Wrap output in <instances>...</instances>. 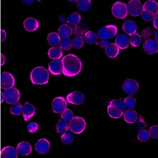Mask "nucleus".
<instances>
[{
	"mask_svg": "<svg viewBox=\"0 0 158 158\" xmlns=\"http://www.w3.org/2000/svg\"><path fill=\"white\" fill-rule=\"evenodd\" d=\"M36 108L29 102H25L22 106V114L25 121H28L35 115Z\"/></svg>",
	"mask_w": 158,
	"mask_h": 158,
	"instance_id": "13",
	"label": "nucleus"
},
{
	"mask_svg": "<svg viewBox=\"0 0 158 158\" xmlns=\"http://www.w3.org/2000/svg\"><path fill=\"white\" fill-rule=\"evenodd\" d=\"M68 102L67 100L61 97H56L53 99L52 103V109L54 113H61L67 107Z\"/></svg>",
	"mask_w": 158,
	"mask_h": 158,
	"instance_id": "10",
	"label": "nucleus"
},
{
	"mask_svg": "<svg viewBox=\"0 0 158 158\" xmlns=\"http://www.w3.org/2000/svg\"><path fill=\"white\" fill-rule=\"evenodd\" d=\"M50 142L46 139L38 140L35 144V149L39 154L44 155L48 152L50 148Z\"/></svg>",
	"mask_w": 158,
	"mask_h": 158,
	"instance_id": "12",
	"label": "nucleus"
},
{
	"mask_svg": "<svg viewBox=\"0 0 158 158\" xmlns=\"http://www.w3.org/2000/svg\"><path fill=\"white\" fill-rule=\"evenodd\" d=\"M10 110L13 115H20L22 111V106L19 102L15 103L14 104H12Z\"/></svg>",
	"mask_w": 158,
	"mask_h": 158,
	"instance_id": "37",
	"label": "nucleus"
},
{
	"mask_svg": "<svg viewBox=\"0 0 158 158\" xmlns=\"http://www.w3.org/2000/svg\"><path fill=\"white\" fill-rule=\"evenodd\" d=\"M143 49L149 55L156 54L158 51V42L152 39L146 40L143 43Z\"/></svg>",
	"mask_w": 158,
	"mask_h": 158,
	"instance_id": "14",
	"label": "nucleus"
},
{
	"mask_svg": "<svg viewBox=\"0 0 158 158\" xmlns=\"http://www.w3.org/2000/svg\"><path fill=\"white\" fill-rule=\"evenodd\" d=\"M158 16L156 17V18L154 19V20H153V27H154L155 29H156V30L158 29Z\"/></svg>",
	"mask_w": 158,
	"mask_h": 158,
	"instance_id": "49",
	"label": "nucleus"
},
{
	"mask_svg": "<svg viewBox=\"0 0 158 158\" xmlns=\"http://www.w3.org/2000/svg\"><path fill=\"white\" fill-rule=\"evenodd\" d=\"M128 12L133 16H139L142 11V4L138 0L130 1L127 5Z\"/></svg>",
	"mask_w": 158,
	"mask_h": 158,
	"instance_id": "9",
	"label": "nucleus"
},
{
	"mask_svg": "<svg viewBox=\"0 0 158 158\" xmlns=\"http://www.w3.org/2000/svg\"><path fill=\"white\" fill-rule=\"evenodd\" d=\"M57 133H65L69 129V122L63 119H60L56 125Z\"/></svg>",
	"mask_w": 158,
	"mask_h": 158,
	"instance_id": "29",
	"label": "nucleus"
},
{
	"mask_svg": "<svg viewBox=\"0 0 158 158\" xmlns=\"http://www.w3.org/2000/svg\"><path fill=\"white\" fill-rule=\"evenodd\" d=\"M158 31H156V32H155V35H154V38L155 39V41H156L157 42H158Z\"/></svg>",
	"mask_w": 158,
	"mask_h": 158,
	"instance_id": "51",
	"label": "nucleus"
},
{
	"mask_svg": "<svg viewBox=\"0 0 158 158\" xmlns=\"http://www.w3.org/2000/svg\"><path fill=\"white\" fill-rule=\"evenodd\" d=\"M109 104H111L113 106H115L116 108H118V109L120 110L121 111L124 113L125 112V106H124V103L122 101L119 100V99H115L112 100Z\"/></svg>",
	"mask_w": 158,
	"mask_h": 158,
	"instance_id": "42",
	"label": "nucleus"
},
{
	"mask_svg": "<svg viewBox=\"0 0 158 158\" xmlns=\"http://www.w3.org/2000/svg\"><path fill=\"white\" fill-rule=\"evenodd\" d=\"M27 130L31 133H34L36 132L39 129V126L36 122H31L27 124Z\"/></svg>",
	"mask_w": 158,
	"mask_h": 158,
	"instance_id": "45",
	"label": "nucleus"
},
{
	"mask_svg": "<svg viewBox=\"0 0 158 158\" xmlns=\"http://www.w3.org/2000/svg\"><path fill=\"white\" fill-rule=\"evenodd\" d=\"M85 40L86 43L89 44H98V41L99 40V38L97 34L91 31H87L85 34Z\"/></svg>",
	"mask_w": 158,
	"mask_h": 158,
	"instance_id": "26",
	"label": "nucleus"
},
{
	"mask_svg": "<svg viewBox=\"0 0 158 158\" xmlns=\"http://www.w3.org/2000/svg\"><path fill=\"white\" fill-rule=\"evenodd\" d=\"M23 26L25 30L31 32L36 31L39 28V23L35 19L30 17L24 21Z\"/></svg>",
	"mask_w": 158,
	"mask_h": 158,
	"instance_id": "17",
	"label": "nucleus"
},
{
	"mask_svg": "<svg viewBox=\"0 0 158 158\" xmlns=\"http://www.w3.org/2000/svg\"><path fill=\"white\" fill-rule=\"evenodd\" d=\"M4 100H5L4 94L2 92H1V103L3 102Z\"/></svg>",
	"mask_w": 158,
	"mask_h": 158,
	"instance_id": "50",
	"label": "nucleus"
},
{
	"mask_svg": "<svg viewBox=\"0 0 158 158\" xmlns=\"http://www.w3.org/2000/svg\"><path fill=\"white\" fill-rule=\"evenodd\" d=\"M1 158H18V152L15 148L6 146L1 150Z\"/></svg>",
	"mask_w": 158,
	"mask_h": 158,
	"instance_id": "18",
	"label": "nucleus"
},
{
	"mask_svg": "<svg viewBox=\"0 0 158 158\" xmlns=\"http://www.w3.org/2000/svg\"><path fill=\"white\" fill-rule=\"evenodd\" d=\"M4 98L6 102L9 104H13L18 102L20 99V92L15 88H11L6 90L4 92Z\"/></svg>",
	"mask_w": 158,
	"mask_h": 158,
	"instance_id": "7",
	"label": "nucleus"
},
{
	"mask_svg": "<svg viewBox=\"0 0 158 158\" xmlns=\"http://www.w3.org/2000/svg\"><path fill=\"white\" fill-rule=\"evenodd\" d=\"M115 44L119 49H127L129 45V38L124 34H118L115 37Z\"/></svg>",
	"mask_w": 158,
	"mask_h": 158,
	"instance_id": "20",
	"label": "nucleus"
},
{
	"mask_svg": "<svg viewBox=\"0 0 158 158\" xmlns=\"http://www.w3.org/2000/svg\"><path fill=\"white\" fill-rule=\"evenodd\" d=\"M15 85L14 77L9 72H4L1 75V88L7 90L13 88Z\"/></svg>",
	"mask_w": 158,
	"mask_h": 158,
	"instance_id": "8",
	"label": "nucleus"
},
{
	"mask_svg": "<svg viewBox=\"0 0 158 158\" xmlns=\"http://www.w3.org/2000/svg\"><path fill=\"white\" fill-rule=\"evenodd\" d=\"M67 101L70 104L80 105L84 102L85 97L80 92L74 91L67 95Z\"/></svg>",
	"mask_w": 158,
	"mask_h": 158,
	"instance_id": "11",
	"label": "nucleus"
},
{
	"mask_svg": "<svg viewBox=\"0 0 158 158\" xmlns=\"http://www.w3.org/2000/svg\"><path fill=\"white\" fill-rule=\"evenodd\" d=\"M129 40L131 46L137 47H139L142 42V38L138 33H135L131 35Z\"/></svg>",
	"mask_w": 158,
	"mask_h": 158,
	"instance_id": "33",
	"label": "nucleus"
},
{
	"mask_svg": "<svg viewBox=\"0 0 158 158\" xmlns=\"http://www.w3.org/2000/svg\"><path fill=\"white\" fill-rule=\"evenodd\" d=\"M74 113L71 110L66 108L64 110H63L61 113V118L64 120L68 122H70V121L73 118Z\"/></svg>",
	"mask_w": 158,
	"mask_h": 158,
	"instance_id": "36",
	"label": "nucleus"
},
{
	"mask_svg": "<svg viewBox=\"0 0 158 158\" xmlns=\"http://www.w3.org/2000/svg\"><path fill=\"white\" fill-rule=\"evenodd\" d=\"M92 1L90 0H79L77 1V8L82 11H88L91 9Z\"/></svg>",
	"mask_w": 158,
	"mask_h": 158,
	"instance_id": "31",
	"label": "nucleus"
},
{
	"mask_svg": "<svg viewBox=\"0 0 158 158\" xmlns=\"http://www.w3.org/2000/svg\"><path fill=\"white\" fill-rule=\"evenodd\" d=\"M108 113L110 117L113 118H120L124 113L115 106L110 104H109L108 106Z\"/></svg>",
	"mask_w": 158,
	"mask_h": 158,
	"instance_id": "27",
	"label": "nucleus"
},
{
	"mask_svg": "<svg viewBox=\"0 0 158 158\" xmlns=\"http://www.w3.org/2000/svg\"><path fill=\"white\" fill-rule=\"evenodd\" d=\"M47 40L51 46L54 47L57 46L61 41L60 36H59L58 33L56 32L49 33L48 35Z\"/></svg>",
	"mask_w": 158,
	"mask_h": 158,
	"instance_id": "28",
	"label": "nucleus"
},
{
	"mask_svg": "<svg viewBox=\"0 0 158 158\" xmlns=\"http://www.w3.org/2000/svg\"><path fill=\"white\" fill-rule=\"evenodd\" d=\"M81 20V16L79 13H72L69 15L68 18V22L70 25L76 27L79 25Z\"/></svg>",
	"mask_w": 158,
	"mask_h": 158,
	"instance_id": "30",
	"label": "nucleus"
},
{
	"mask_svg": "<svg viewBox=\"0 0 158 158\" xmlns=\"http://www.w3.org/2000/svg\"><path fill=\"white\" fill-rule=\"evenodd\" d=\"M118 33V28L114 25H109L101 27L98 31V36L101 39L108 40L113 38Z\"/></svg>",
	"mask_w": 158,
	"mask_h": 158,
	"instance_id": "5",
	"label": "nucleus"
},
{
	"mask_svg": "<svg viewBox=\"0 0 158 158\" xmlns=\"http://www.w3.org/2000/svg\"><path fill=\"white\" fill-rule=\"evenodd\" d=\"M112 13L113 16L118 19H124L128 15L127 6L125 3L116 2L112 7Z\"/></svg>",
	"mask_w": 158,
	"mask_h": 158,
	"instance_id": "4",
	"label": "nucleus"
},
{
	"mask_svg": "<svg viewBox=\"0 0 158 158\" xmlns=\"http://www.w3.org/2000/svg\"><path fill=\"white\" fill-rule=\"evenodd\" d=\"M123 115L124 121L129 124H133L137 121L138 118V114L135 110H128L124 112Z\"/></svg>",
	"mask_w": 158,
	"mask_h": 158,
	"instance_id": "22",
	"label": "nucleus"
},
{
	"mask_svg": "<svg viewBox=\"0 0 158 158\" xmlns=\"http://www.w3.org/2000/svg\"><path fill=\"white\" fill-rule=\"evenodd\" d=\"M149 135L150 137L152 138L157 139L158 138V126H153L149 129Z\"/></svg>",
	"mask_w": 158,
	"mask_h": 158,
	"instance_id": "44",
	"label": "nucleus"
},
{
	"mask_svg": "<svg viewBox=\"0 0 158 158\" xmlns=\"http://www.w3.org/2000/svg\"><path fill=\"white\" fill-rule=\"evenodd\" d=\"M1 42L4 41L6 40V33L5 31L3 30H1Z\"/></svg>",
	"mask_w": 158,
	"mask_h": 158,
	"instance_id": "47",
	"label": "nucleus"
},
{
	"mask_svg": "<svg viewBox=\"0 0 158 158\" xmlns=\"http://www.w3.org/2000/svg\"><path fill=\"white\" fill-rule=\"evenodd\" d=\"M49 70L52 75H61L62 73V65L60 60H53L49 64Z\"/></svg>",
	"mask_w": 158,
	"mask_h": 158,
	"instance_id": "15",
	"label": "nucleus"
},
{
	"mask_svg": "<svg viewBox=\"0 0 158 158\" xmlns=\"http://www.w3.org/2000/svg\"><path fill=\"white\" fill-rule=\"evenodd\" d=\"M62 73L64 76L72 77L81 72L82 63L81 60L74 54H68L63 56L62 61Z\"/></svg>",
	"mask_w": 158,
	"mask_h": 158,
	"instance_id": "1",
	"label": "nucleus"
},
{
	"mask_svg": "<svg viewBox=\"0 0 158 158\" xmlns=\"http://www.w3.org/2000/svg\"><path fill=\"white\" fill-rule=\"evenodd\" d=\"M109 44V41L106 39L101 40L99 43L100 47L102 49H106Z\"/></svg>",
	"mask_w": 158,
	"mask_h": 158,
	"instance_id": "46",
	"label": "nucleus"
},
{
	"mask_svg": "<svg viewBox=\"0 0 158 158\" xmlns=\"http://www.w3.org/2000/svg\"><path fill=\"white\" fill-rule=\"evenodd\" d=\"M88 31V25L85 23H82L77 25L74 29V34L77 36H82L85 33Z\"/></svg>",
	"mask_w": 158,
	"mask_h": 158,
	"instance_id": "32",
	"label": "nucleus"
},
{
	"mask_svg": "<svg viewBox=\"0 0 158 158\" xmlns=\"http://www.w3.org/2000/svg\"><path fill=\"white\" fill-rule=\"evenodd\" d=\"M73 32L72 27L68 24L61 25L58 29V34L63 39L70 38L73 34Z\"/></svg>",
	"mask_w": 158,
	"mask_h": 158,
	"instance_id": "23",
	"label": "nucleus"
},
{
	"mask_svg": "<svg viewBox=\"0 0 158 158\" xmlns=\"http://www.w3.org/2000/svg\"><path fill=\"white\" fill-rule=\"evenodd\" d=\"M6 57L3 53L1 54V66H3L6 63Z\"/></svg>",
	"mask_w": 158,
	"mask_h": 158,
	"instance_id": "48",
	"label": "nucleus"
},
{
	"mask_svg": "<svg viewBox=\"0 0 158 158\" xmlns=\"http://www.w3.org/2000/svg\"><path fill=\"white\" fill-rule=\"evenodd\" d=\"M16 150L20 155L27 156L32 152V146L29 142L22 141L19 143Z\"/></svg>",
	"mask_w": 158,
	"mask_h": 158,
	"instance_id": "16",
	"label": "nucleus"
},
{
	"mask_svg": "<svg viewBox=\"0 0 158 158\" xmlns=\"http://www.w3.org/2000/svg\"><path fill=\"white\" fill-rule=\"evenodd\" d=\"M138 140H139L141 142H146L150 138V135L149 132L146 130H141L139 132L138 135H137Z\"/></svg>",
	"mask_w": 158,
	"mask_h": 158,
	"instance_id": "41",
	"label": "nucleus"
},
{
	"mask_svg": "<svg viewBox=\"0 0 158 158\" xmlns=\"http://www.w3.org/2000/svg\"><path fill=\"white\" fill-rule=\"evenodd\" d=\"M122 30L126 34L131 36L137 32V24L133 21L128 20L124 22L122 25Z\"/></svg>",
	"mask_w": 158,
	"mask_h": 158,
	"instance_id": "19",
	"label": "nucleus"
},
{
	"mask_svg": "<svg viewBox=\"0 0 158 158\" xmlns=\"http://www.w3.org/2000/svg\"><path fill=\"white\" fill-rule=\"evenodd\" d=\"M49 58L53 60H60L63 56V53L61 48L58 47H52L48 52Z\"/></svg>",
	"mask_w": 158,
	"mask_h": 158,
	"instance_id": "25",
	"label": "nucleus"
},
{
	"mask_svg": "<svg viewBox=\"0 0 158 158\" xmlns=\"http://www.w3.org/2000/svg\"><path fill=\"white\" fill-rule=\"evenodd\" d=\"M120 49L114 43H110L105 49V53L110 58H115L119 54Z\"/></svg>",
	"mask_w": 158,
	"mask_h": 158,
	"instance_id": "24",
	"label": "nucleus"
},
{
	"mask_svg": "<svg viewBox=\"0 0 158 158\" xmlns=\"http://www.w3.org/2000/svg\"><path fill=\"white\" fill-rule=\"evenodd\" d=\"M155 32L156 31H155L151 27H147L142 31L141 36L144 39L149 40H151L153 37H154Z\"/></svg>",
	"mask_w": 158,
	"mask_h": 158,
	"instance_id": "35",
	"label": "nucleus"
},
{
	"mask_svg": "<svg viewBox=\"0 0 158 158\" xmlns=\"http://www.w3.org/2000/svg\"><path fill=\"white\" fill-rule=\"evenodd\" d=\"M142 10L152 13L157 16L158 13V3L153 0H149L145 2L142 6Z\"/></svg>",
	"mask_w": 158,
	"mask_h": 158,
	"instance_id": "21",
	"label": "nucleus"
},
{
	"mask_svg": "<svg viewBox=\"0 0 158 158\" xmlns=\"http://www.w3.org/2000/svg\"><path fill=\"white\" fill-rule=\"evenodd\" d=\"M85 44V40L82 36H76L72 41V47L75 49H81Z\"/></svg>",
	"mask_w": 158,
	"mask_h": 158,
	"instance_id": "34",
	"label": "nucleus"
},
{
	"mask_svg": "<svg viewBox=\"0 0 158 158\" xmlns=\"http://www.w3.org/2000/svg\"><path fill=\"white\" fill-rule=\"evenodd\" d=\"M30 78L34 85H45L49 81V71L43 67H36L31 72Z\"/></svg>",
	"mask_w": 158,
	"mask_h": 158,
	"instance_id": "2",
	"label": "nucleus"
},
{
	"mask_svg": "<svg viewBox=\"0 0 158 158\" xmlns=\"http://www.w3.org/2000/svg\"><path fill=\"white\" fill-rule=\"evenodd\" d=\"M69 124V129L72 133L77 135L82 133L86 128V122L82 117H74Z\"/></svg>",
	"mask_w": 158,
	"mask_h": 158,
	"instance_id": "3",
	"label": "nucleus"
},
{
	"mask_svg": "<svg viewBox=\"0 0 158 158\" xmlns=\"http://www.w3.org/2000/svg\"><path fill=\"white\" fill-rule=\"evenodd\" d=\"M60 46L63 50H70L72 48V40L70 38L63 39L60 42Z\"/></svg>",
	"mask_w": 158,
	"mask_h": 158,
	"instance_id": "40",
	"label": "nucleus"
},
{
	"mask_svg": "<svg viewBox=\"0 0 158 158\" xmlns=\"http://www.w3.org/2000/svg\"><path fill=\"white\" fill-rule=\"evenodd\" d=\"M139 86V85L137 81L133 79H127L123 83L122 89L125 94L131 96L137 93Z\"/></svg>",
	"mask_w": 158,
	"mask_h": 158,
	"instance_id": "6",
	"label": "nucleus"
},
{
	"mask_svg": "<svg viewBox=\"0 0 158 158\" xmlns=\"http://www.w3.org/2000/svg\"><path fill=\"white\" fill-rule=\"evenodd\" d=\"M74 140V135L73 134L67 132L66 133H63L61 136V141L64 144H70L72 143Z\"/></svg>",
	"mask_w": 158,
	"mask_h": 158,
	"instance_id": "39",
	"label": "nucleus"
},
{
	"mask_svg": "<svg viewBox=\"0 0 158 158\" xmlns=\"http://www.w3.org/2000/svg\"><path fill=\"white\" fill-rule=\"evenodd\" d=\"M123 103H124L125 108L128 109V110L132 109L135 108V106L137 103L136 99L134 98L131 97H128L124 99Z\"/></svg>",
	"mask_w": 158,
	"mask_h": 158,
	"instance_id": "38",
	"label": "nucleus"
},
{
	"mask_svg": "<svg viewBox=\"0 0 158 158\" xmlns=\"http://www.w3.org/2000/svg\"><path fill=\"white\" fill-rule=\"evenodd\" d=\"M141 17L144 21H151L154 20V19L156 17V15H153L152 13L148 12V11H145L142 10V12H141Z\"/></svg>",
	"mask_w": 158,
	"mask_h": 158,
	"instance_id": "43",
	"label": "nucleus"
}]
</instances>
